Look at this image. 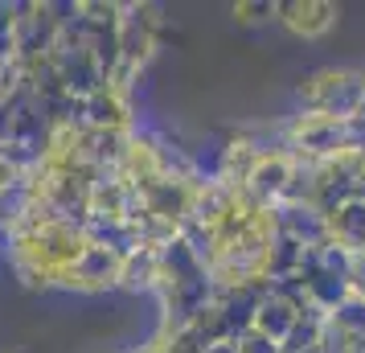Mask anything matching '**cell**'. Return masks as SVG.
<instances>
[{
  "label": "cell",
  "mask_w": 365,
  "mask_h": 353,
  "mask_svg": "<svg viewBox=\"0 0 365 353\" xmlns=\"http://www.w3.org/2000/svg\"><path fill=\"white\" fill-rule=\"evenodd\" d=\"M287 13H292V17H287V25H292V29H299V34H324V29H329L332 25V9L329 4H308V9H304V4H296V9H287Z\"/></svg>",
  "instance_id": "obj_1"
}]
</instances>
